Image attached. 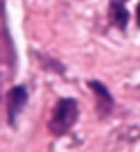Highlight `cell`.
Returning a JSON list of instances; mask_svg holds the SVG:
<instances>
[{
    "mask_svg": "<svg viewBox=\"0 0 140 152\" xmlns=\"http://www.w3.org/2000/svg\"><path fill=\"white\" fill-rule=\"evenodd\" d=\"M77 116H79V107L72 98H64V100L57 102L54 107V114L50 118V132L54 136H64L70 132V127L75 125Z\"/></svg>",
    "mask_w": 140,
    "mask_h": 152,
    "instance_id": "cell-1",
    "label": "cell"
},
{
    "mask_svg": "<svg viewBox=\"0 0 140 152\" xmlns=\"http://www.w3.org/2000/svg\"><path fill=\"white\" fill-rule=\"evenodd\" d=\"M136 18H138V25H140V5H138V9H136Z\"/></svg>",
    "mask_w": 140,
    "mask_h": 152,
    "instance_id": "cell-5",
    "label": "cell"
},
{
    "mask_svg": "<svg viewBox=\"0 0 140 152\" xmlns=\"http://www.w3.org/2000/svg\"><path fill=\"white\" fill-rule=\"evenodd\" d=\"M88 86L93 89V93H95V98H97V111H100V116L111 114V109H113V98H111L108 89L102 82H95V80H90Z\"/></svg>",
    "mask_w": 140,
    "mask_h": 152,
    "instance_id": "cell-3",
    "label": "cell"
},
{
    "mask_svg": "<svg viewBox=\"0 0 140 152\" xmlns=\"http://www.w3.org/2000/svg\"><path fill=\"white\" fill-rule=\"evenodd\" d=\"M27 104V89L25 86H14L12 91H9V95H7V111H9V123H16V118H18V114L23 111V107Z\"/></svg>",
    "mask_w": 140,
    "mask_h": 152,
    "instance_id": "cell-2",
    "label": "cell"
},
{
    "mask_svg": "<svg viewBox=\"0 0 140 152\" xmlns=\"http://www.w3.org/2000/svg\"><path fill=\"white\" fill-rule=\"evenodd\" d=\"M111 20H113L115 25L124 30L129 23V12L124 9V2H111Z\"/></svg>",
    "mask_w": 140,
    "mask_h": 152,
    "instance_id": "cell-4",
    "label": "cell"
},
{
    "mask_svg": "<svg viewBox=\"0 0 140 152\" xmlns=\"http://www.w3.org/2000/svg\"><path fill=\"white\" fill-rule=\"evenodd\" d=\"M111 2H127V0H111Z\"/></svg>",
    "mask_w": 140,
    "mask_h": 152,
    "instance_id": "cell-6",
    "label": "cell"
}]
</instances>
